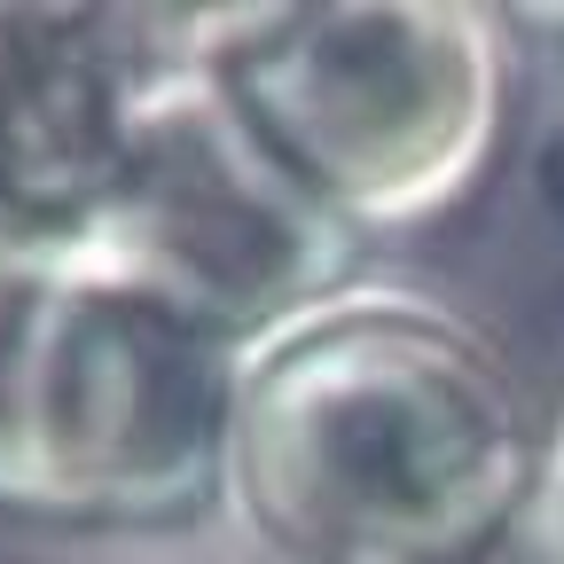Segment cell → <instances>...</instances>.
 <instances>
[{"instance_id": "5b68a950", "label": "cell", "mask_w": 564, "mask_h": 564, "mask_svg": "<svg viewBox=\"0 0 564 564\" xmlns=\"http://www.w3.org/2000/svg\"><path fill=\"white\" fill-rule=\"evenodd\" d=\"M173 55L181 17L0 9V243H79L126 158L133 110Z\"/></svg>"}, {"instance_id": "7a4b0ae2", "label": "cell", "mask_w": 564, "mask_h": 564, "mask_svg": "<svg viewBox=\"0 0 564 564\" xmlns=\"http://www.w3.org/2000/svg\"><path fill=\"white\" fill-rule=\"evenodd\" d=\"M181 40L352 236L455 212L510 126V24L470 0L196 9Z\"/></svg>"}, {"instance_id": "277c9868", "label": "cell", "mask_w": 564, "mask_h": 564, "mask_svg": "<svg viewBox=\"0 0 564 564\" xmlns=\"http://www.w3.org/2000/svg\"><path fill=\"white\" fill-rule=\"evenodd\" d=\"M236 345L63 251L24 408V518L165 525L220 494Z\"/></svg>"}, {"instance_id": "3957f363", "label": "cell", "mask_w": 564, "mask_h": 564, "mask_svg": "<svg viewBox=\"0 0 564 564\" xmlns=\"http://www.w3.org/2000/svg\"><path fill=\"white\" fill-rule=\"evenodd\" d=\"M352 251L361 236L282 165V150L236 110L228 87L188 63V40L150 79L126 158L70 243L79 267L126 282L236 352L337 299L352 282Z\"/></svg>"}, {"instance_id": "6da1fadb", "label": "cell", "mask_w": 564, "mask_h": 564, "mask_svg": "<svg viewBox=\"0 0 564 564\" xmlns=\"http://www.w3.org/2000/svg\"><path fill=\"white\" fill-rule=\"evenodd\" d=\"M549 440L478 329L345 282L236 352L220 494L299 564H447L541 486Z\"/></svg>"}, {"instance_id": "ba28073f", "label": "cell", "mask_w": 564, "mask_h": 564, "mask_svg": "<svg viewBox=\"0 0 564 564\" xmlns=\"http://www.w3.org/2000/svg\"><path fill=\"white\" fill-rule=\"evenodd\" d=\"M556 447H564V440H556Z\"/></svg>"}, {"instance_id": "8992f818", "label": "cell", "mask_w": 564, "mask_h": 564, "mask_svg": "<svg viewBox=\"0 0 564 564\" xmlns=\"http://www.w3.org/2000/svg\"><path fill=\"white\" fill-rule=\"evenodd\" d=\"M63 251L0 243V510L24 518V408H32V352L47 322Z\"/></svg>"}, {"instance_id": "52a82bcc", "label": "cell", "mask_w": 564, "mask_h": 564, "mask_svg": "<svg viewBox=\"0 0 564 564\" xmlns=\"http://www.w3.org/2000/svg\"><path fill=\"white\" fill-rule=\"evenodd\" d=\"M447 564H564V447L549 440V463H541V486H533V502L463 556Z\"/></svg>"}]
</instances>
